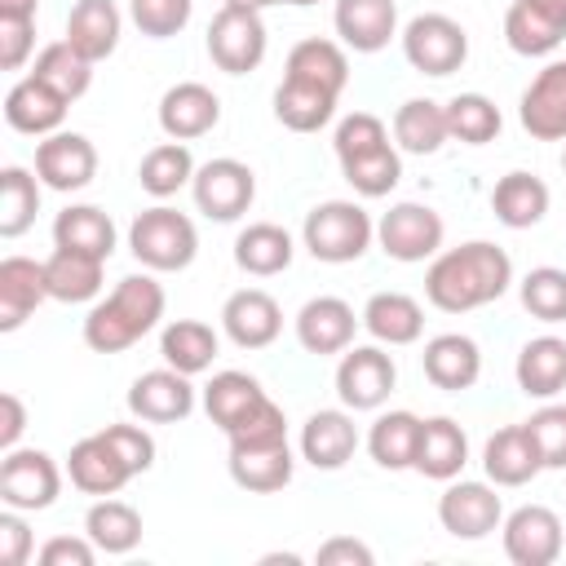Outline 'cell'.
<instances>
[{"label":"cell","mask_w":566,"mask_h":566,"mask_svg":"<svg viewBox=\"0 0 566 566\" xmlns=\"http://www.w3.org/2000/svg\"><path fill=\"white\" fill-rule=\"evenodd\" d=\"M66 473H71V486L84 495H119L133 482V469L119 460V451L102 433H88L71 447Z\"/></svg>","instance_id":"44dd1931"},{"label":"cell","mask_w":566,"mask_h":566,"mask_svg":"<svg viewBox=\"0 0 566 566\" xmlns=\"http://www.w3.org/2000/svg\"><path fill=\"white\" fill-rule=\"evenodd\" d=\"M190 13H195V0H128L133 27L150 40H172L177 31H186Z\"/></svg>","instance_id":"681fc988"},{"label":"cell","mask_w":566,"mask_h":566,"mask_svg":"<svg viewBox=\"0 0 566 566\" xmlns=\"http://www.w3.org/2000/svg\"><path fill=\"white\" fill-rule=\"evenodd\" d=\"M358 451V429H354V416L349 411H314L305 424H301V460L314 464V469H340L349 464V455Z\"/></svg>","instance_id":"4316f807"},{"label":"cell","mask_w":566,"mask_h":566,"mask_svg":"<svg viewBox=\"0 0 566 566\" xmlns=\"http://www.w3.org/2000/svg\"><path fill=\"white\" fill-rule=\"evenodd\" d=\"M102 256L75 252V248H53V256L44 261V279H49V296L62 305H84L102 292Z\"/></svg>","instance_id":"d590c367"},{"label":"cell","mask_w":566,"mask_h":566,"mask_svg":"<svg viewBox=\"0 0 566 566\" xmlns=\"http://www.w3.org/2000/svg\"><path fill=\"white\" fill-rule=\"evenodd\" d=\"M314 562H318V566H371L376 557H371V548H367L363 539H354V535H332L327 544H318Z\"/></svg>","instance_id":"680465c9"},{"label":"cell","mask_w":566,"mask_h":566,"mask_svg":"<svg viewBox=\"0 0 566 566\" xmlns=\"http://www.w3.org/2000/svg\"><path fill=\"white\" fill-rule=\"evenodd\" d=\"M137 181H142V190L150 199L177 195L181 186L195 181V155H190V146L186 142H172V137L159 142V146H150L142 155V164H137Z\"/></svg>","instance_id":"b9f144b4"},{"label":"cell","mask_w":566,"mask_h":566,"mask_svg":"<svg viewBox=\"0 0 566 566\" xmlns=\"http://www.w3.org/2000/svg\"><path fill=\"white\" fill-rule=\"evenodd\" d=\"M380 142H389V128H385V119L371 115V111H354V115H345V119L336 124V133H332V150H336V159L358 155V150H371V146H380Z\"/></svg>","instance_id":"816d5d0a"},{"label":"cell","mask_w":566,"mask_h":566,"mask_svg":"<svg viewBox=\"0 0 566 566\" xmlns=\"http://www.w3.org/2000/svg\"><path fill=\"white\" fill-rule=\"evenodd\" d=\"M35 177L57 195L84 190L97 177V146L84 133H49L35 142Z\"/></svg>","instance_id":"7c38bea8"},{"label":"cell","mask_w":566,"mask_h":566,"mask_svg":"<svg viewBox=\"0 0 566 566\" xmlns=\"http://www.w3.org/2000/svg\"><path fill=\"white\" fill-rule=\"evenodd\" d=\"M442 234H447V226H442L438 208L416 203V199L394 203V208L376 221V243H380V252L394 256V261H402V265H416V261L438 256V252H442Z\"/></svg>","instance_id":"8992f818"},{"label":"cell","mask_w":566,"mask_h":566,"mask_svg":"<svg viewBox=\"0 0 566 566\" xmlns=\"http://www.w3.org/2000/svg\"><path fill=\"white\" fill-rule=\"evenodd\" d=\"M469 464V438L451 416H429L420 420V442H416V460L411 469L433 478V482H451L460 478V469Z\"/></svg>","instance_id":"83f0119b"},{"label":"cell","mask_w":566,"mask_h":566,"mask_svg":"<svg viewBox=\"0 0 566 566\" xmlns=\"http://www.w3.org/2000/svg\"><path fill=\"white\" fill-rule=\"evenodd\" d=\"M513 376H517V389L526 398H557L566 389V340L562 336H535L517 349V363H513Z\"/></svg>","instance_id":"f546056e"},{"label":"cell","mask_w":566,"mask_h":566,"mask_svg":"<svg viewBox=\"0 0 566 566\" xmlns=\"http://www.w3.org/2000/svg\"><path fill=\"white\" fill-rule=\"evenodd\" d=\"M221 4H234V9H265V0H221Z\"/></svg>","instance_id":"6125c7cd"},{"label":"cell","mask_w":566,"mask_h":566,"mask_svg":"<svg viewBox=\"0 0 566 566\" xmlns=\"http://www.w3.org/2000/svg\"><path fill=\"white\" fill-rule=\"evenodd\" d=\"M371 239H376V221L354 199H323L305 212V226H301L305 252L314 261H327V265L358 261L371 248Z\"/></svg>","instance_id":"3957f363"},{"label":"cell","mask_w":566,"mask_h":566,"mask_svg":"<svg viewBox=\"0 0 566 566\" xmlns=\"http://www.w3.org/2000/svg\"><path fill=\"white\" fill-rule=\"evenodd\" d=\"M513 283V261L491 239H469L460 248H447L424 270V301L442 314H469L491 301H500Z\"/></svg>","instance_id":"6da1fadb"},{"label":"cell","mask_w":566,"mask_h":566,"mask_svg":"<svg viewBox=\"0 0 566 566\" xmlns=\"http://www.w3.org/2000/svg\"><path fill=\"white\" fill-rule=\"evenodd\" d=\"M544 469H566V402H544L531 420H526Z\"/></svg>","instance_id":"f907efd6"},{"label":"cell","mask_w":566,"mask_h":566,"mask_svg":"<svg viewBox=\"0 0 566 566\" xmlns=\"http://www.w3.org/2000/svg\"><path fill=\"white\" fill-rule=\"evenodd\" d=\"M517 119L535 142H566V62H548L526 84Z\"/></svg>","instance_id":"ac0fdd59"},{"label":"cell","mask_w":566,"mask_h":566,"mask_svg":"<svg viewBox=\"0 0 566 566\" xmlns=\"http://www.w3.org/2000/svg\"><path fill=\"white\" fill-rule=\"evenodd\" d=\"M217 349H221L217 332H212L208 323H199V318H172V323L164 327V336H159L164 363L177 367V371H186V376L208 371L212 358H217Z\"/></svg>","instance_id":"60d3db41"},{"label":"cell","mask_w":566,"mask_h":566,"mask_svg":"<svg viewBox=\"0 0 566 566\" xmlns=\"http://www.w3.org/2000/svg\"><path fill=\"white\" fill-rule=\"evenodd\" d=\"M44 301H49L44 261L4 256L0 261V332H18Z\"/></svg>","instance_id":"d4e9b609"},{"label":"cell","mask_w":566,"mask_h":566,"mask_svg":"<svg viewBox=\"0 0 566 566\" xmlns=\"http://www.w3.org/2000/svg\"><path fill=\"white\" fill-rule=\"evenodd\" d=\"M402 57L420 71V75H451L464 66L469 57V31L447 18V13H416L407 27H402Z\"/></svg>","instance_id":"5b68a950"},{"label":"cell","mask_w":566,"mask_h":566,"mask_svg":"<svg viewBox=\"0 0 566 566\" xmlns=\"http://www.w3.org/2000/svg\"><path fill=\"white\" fill-rule=\"evenodd\" d=\"M332 22L345 49L380 53L398 35V4L394 0H336Z\"/></svg>","instance_id":"7402d4cb"},{"label":"cell","mask_w":566,"mask_h":566,"mask_svg":"<svg viewBox=\"0 0 566 566\" xmlns=\"http://www.w3.org/2000/svg\"><path fill=\"white\" fill-rule=\"evenodd\" d=\"M53 248H75L106 261L115 252V221L97 203H71L53 221Z\"/></svg>","instance_id":"ab89813d"},{"label":"cell","mask_w":566,"mask_h":566,"mask_svg":"<svg viewBox=\"0 0 566 566\" xmlns=\"http://www.w3.org/2000/svg\"><path fill=\"white\" fill-rule=\"evenodd\" d=\"M221 327H226V336H230L239 349H265V345H274L279 332H283V310H279V301H274L270 292H261V287H239V292H230L226 305H221Z\"/></svg>","instance_id":"e0dca14e"},{"label":"cell","mask_w":566,"mask_h":566,"mask_svg":"<svg viewBox=\"0 0 566 566\" xmlns=\"http://www.w3.org/2000/svg\"><path fill=\"white\" fill-rule=\"evenodd\" d=\"M31 557V526L22 509H4L0 513V562L4 566H27Z\"/></svg>","instance_id":"9f6ffc18"},{"label":"cell","mask_w":566,"mask_h":566,"mask_svg":"<svg viewBox=\"0 0 566 566\" xmlns=\"http://www.w3.org/2000/svg\"><path fill=\"white\" fill-rule=\"evenodd\" d=\"M217 119H221V97L199 80H181L159 97V128L172 142H195L212 133Z\"/></svg>","instance_id":"d6986e66"},{"label":"cell","mask_w":566,"mask_h":566,"mask_svg":"<svg viewBox=\"0 0 566 566\" xmlns=\"http://www.w3.org/2000/svg\"><path fill=\"white\" fill-rule=\"evenodd\" d=\"M128 411L142 420V424H177L195 411V385L186 371L177 367H155V371H142L133 385H128Z\"/></svg>","instance_id":"5bb4252c"},{"label":"cell","mask_w":566,"mask_h":566,"mask_svg":"<svg viewBox=\"0 0 566 566\" xmlns=\"http://www.w3.org/2000/svg\"><path fill=\"white\" fill-rule=\"evenodd\" d=\"M504 40L517 57H548L566 40V0H513L504 13Z\"/></svg>","instance_id":"9a60e30c"},{"label":"cell","mask_w":566,"mask_h":566,"mask_svg":"<svg viewBox=\"0 0 566 566\" xmlns=\"http://www.w3.org/2000/svg\"><path fill=\"white\" fill-rule=\"evenodd\" d=\"M491 212H495V221L509 226V230H531V226H539L544 212H548V186H544L535 172L513 168V172H504V177L495 181V190H491Z\"/></svg>","instance_id":"1f68e13d"},{"label":"cell","mask_w":566,"mask_h":566,"mask_svg":"<svg viewBox=\"0 0 566 566\" xmlns=\"http://www.w3.org/2000/svg\"><path fill=\"white\" fill-rule=\"evenodd\" d=\"M35 49V22L31 18H0V66L22 71Z\"/></svg>","instance_id":"11a10c76"},{"label":"cell","mask_w":566,"mask_h":566,"mask_svg":"<svg viewBox=\"0 0 566 566\" xmlns=\"http://www.w3.org/2000/svg\"><path fill=\"white\" fill-rule=\"evenodd\" d=\"M363 327L376 345H416L424 332V310L407 292H376L363 305Z\"/></svg>","instance_id":"4dcf8cb0"},{"label":"cell","mask_w":566,"mask_h":566,"mask_svg":"<svg viewBox=\"0 0 566 566\" xmlns=\"http://www.w3.org/2000/svg\"><path fill=\"white\" fill-rule=\"evenodd\" d=\"M119 31H124V18H119L115 0H75L71 13H66V35L62 40L97 66L102 57L115 53Z\"/></svg>","instance_id":"f1b7e54d"},{"label":"cell","mask_w":566,"mask_h":566,"mask_svg":"<svg viewBox=\"0 0 566 566\" xmlns=\"http://www.w3.org/2000/svg\"><path fill=\"white\" fill-rule=\"evenodd\" d=\"M102 548L88 539V535H53L44 548H40V566H93Z\"/></svg>","instance_id":"6f0895ef"},{"label":"cell","mask_w":566,"mask_h":566,"mask_svg":"<svg viewBox=\"0 0 566 566\" xmlns=\"http://www.w3.org/2000/svg\"><path fill=\"white\" fill-rule=\"evenodd\" d=\"M504 557L513 566H553L566 548V535H562V517L548 509V504H522L513 509L504 522Z\"/></svg>","instance_id":"8fae6325"},{"label":"cell","mask_w":566,"mask_h":566,"mask_svg":"<svg viewBox=\"0 0 566 566\" xmlns=\"http://www.w3.org/2000/svg\"><path fill=\"white\" fill-rule=\"evenodd\" d=\"M57 495H62V469L49 451H35V447L4 451V460H0V500H4V509L44 513V509H53Z\"/></svg>","instance_id":"52a82bcc"},{"label":"cell","mask_w":566,"mask_h":566,"mask_svg":"<svg viewBox=\"0 0 566 566\" xmlns=\"http://www.w3.org/2000/svg\"><path fill=\"white\" fill-rule=\"evenodd\" d=\"M230 447H243V442H274V438H287V420H283V407L274 398H265L252 416H243L230 433Z\"/></svg>","instance_id":"f5cc1de1"},{"label":"cell","mask_w":566,"mask_h":566,"mask_svg":"<svg viewBox=\"0 0 566 566\" xmlns=\"http://www.w3.org/2000/svg\"><path fill=\"white\" fill-rule=\"evenodd\" d=\"M363 314H354L349 301L340 296H310L301 310H296V340L305 354H345L354 345V332H358Z\"/></svg>","instance_id":"2e32d148"},{"label":"cell","mask_w":566,"mask_h":566,"mask_svg":"<svg viewBox=\"0 0 566 566\" xmlns=\"http://www.w3.org/2000/svg\"><path fill=\"white\" fill-rule=\"evenodd\" d=\"M128 248L133 256L155 270V274H172V270H186L199 252V230L186 212L168 208V203H155L146 212L133 217L128 226Z\"/></svg>","instance_id":"277c9868"},{"label":"cell","mask_w":566,"mask_h":566,"mask_svg":"<svg viewBox=\"0 0 566 566\" xmlns=\"http://www.w3.org/2000/svg\"><path fill=\"white\" fill-rule=\"evenodd\" d=\"M102 438L119 451V460L133 469V478H137V473H146V469L155 464V438H150L142 424H106V429H102Z\"/></svg>","instance_id":"db71d44e"},{"label":"cell","mask_w":566,"mask_h":566,"mask_svg":"<svg viewBox=\"0 0 566 566\" xmlns=\"http://www.w3.org/2000/svg\"><path fill=\"white\" fill-rule=\"evenodd\" d=\"M500 128H504L500 106H495L486 93H455V97L447 102V133H451L455 142H464V146H486V142L500 137Z\"/></svg>","instance_id":"7dc6e473"},{"label":"cell","mask_w":566,"mask_h":566,"mask_svg":"<svg viewBox=\"0 0 566 566\" xmlns=\"http://www.w3.org/2000/svg\"><path fill=\"white\" fill-rule=\"evenodd\" d=\"M562 172H566V150H562Z\"/></svg>","instance_id":"e7e4bbea"},{"label":"cell","mask_w":566,"mask_h":566,"mask_svg":"<svg viewBox=\"0 0 566 566\" xmlns=\"http://www.w3.org/2000/svg\"><path fill=\"white\" fill-rule=\"evenodd\" d=\"M482 469H486V478H491L495 486H526V482L544 469L539 447H535L526 420H522V424H504V429H495V433L486 438V447H482Z\"/></svg>","instance_id":"603a6c76"},{"label":"cell","mask_w":566,"mask_h":566,"mask_svg":"<svg viewBox=\"0 0 566 566\" xmlns=\"http://www.w3.org/2000/svg\"><path fill=\"white\" fill-rule=\"evenodd\" d=\"M22 429H27V407H22V398H18V394H0V447L13 451L18 438H22Z\"/></svg>","instance_id":"91938a15"},{"label":"cell","mask_w":566,"mask_h":566,"mask_svg":"<svg viewBox=\"0 0 566 566\" xmlns=\"http://www.w3.org/2000/svg\"><path fill=\"white\" fill-rule=\"evenodd\" d=\"M40 177L22 164H9L0 172V234L4 239H18L35 226V212H40Z\"/></svg>","instance_id":"bcb514c9"},{"label":"cell","mask_w":566,"mask_h":566,"mask_svg":"<svg viewBox=\"0 0 566 566\" xmlns=\"http://www.w3.org/2000/svg\"><path fill=\"white\" fill-rule=\"evenodd\" d=\"M292 447L287 438H274V442H243V447H230V478L234 486L252 491V495H270V491H283L292 482Z\"/></svg>","instance_id":"cb8c5ba5"},{"label":"cell","mask_w":566,"mask_h":566,"mask_svg":"<svg viewBox=\"0 0 566 566\" xmlns=\"http://www.w3.org/2000/svg\"><path fill=\"white\" fill-rule=\"evenodd\" d=\"M340 172H345V181L354 186V195L380 199V195H389V190L402 181V155H398L394 142H380V146H371V150L345 155V159H340Z\"/></svg>","instance_id":"ee69618b"},{"label":"cell","mask_w":566,"mask_h":566,"mask_svg":"<svg viewBox=\"0 0 566 566\" xmlns=\"http://www.w3.org/2000/svg\"><path fill=\"white\" fill-rule=\"evenodd\" d=\"M336 93L310 84V80H292L283 75V84L274 88V119L292 133H318L323 124H332L336 115Z\"/></svg>","instance_id":"836d02e7"},{"label":"cell","mask_w":566,"mask_h":566,"mask_svg":"<svg viewBox=\"0 0 566 566\" xmlns=\"http://www.w3.org/2000/svg\"><path fill=\"white\" fill-rule=\"evenodd\" d=\"M447 106L433 97H407L394 111V142L407 155H438L447 142Z\"/></svg>","instance_id":"f35d334b"},{"label":"cell","mask_w":566,"mask_h":566,"mask_svg":"<svg viewBox=\"0 0 566 566\" xmlns=\"http://www.w3.org/2000/svg\"><path fill=\"white\" fill-rule=\"evenodd\" d=\"M420 367H424V380L433 389L460 394V389H473L478 385V376H482V349L464 332H442V336H433L424 345Z\"/></svg>","instance_id":"ffe728a7"},{"label":"cell","mask_w":566,"mask_h":566,"mask_svg":"<svg viewBox=\"0 0 566 566\" xmlns=\"http://www.w3.org/2000/svg\"><path fill=\"white\" fill-rule=\"evenodd\" d=\"M66 106H71V102H66L62 93H53L44 80L27 75V80H18V84L9 88V97H4V119H9V128H13V133L49 137V133H57V128H62Z\"/></svg>","instance_id":"484cf974"},{"label":"cell","mask_w":566,"mask_h":566,"mask_svg":"<svg viewBox=\"0 0 566 566\" xmlns=\"http://www.w3.org/2000/svg\"><path fill=\"white\" fill-rule=\"evenodd\" d=\"M438 522L455 539H486L491 531H500L504 504H500L495 486H486V482H455L451 478L447 491L438 495Z\"/></svg>","instance_id":"4fadbf2b"},{"label":"cell","mask_w":566,"mask_h":566,"mask_svg":"<svg viewBox=\"0 0 566 566\" xmlns=\"http://www.w3.org/2000/svg\"><path fill=\"white\" fill-rule=\"evenodd\" d=\"M208 57L226 75H248L265 57V22L261 9H234L221 4V13L208 22Z\"/></svg>","instance_id":"9c48e42d"},{"label":"cell","mask_w":566,"mask_h":566,"mask_svg":"<svg viewBox=\"0 0 566 566\" xmlns=\"http://www.w3.org/2000/svg\"><path fill=\"white\" fill-rule=\"evenodd\" d=\"M164 287L150 274H128L115 283V292L106 301H97L84 318V345L97 354H124L128 345H137L146 332H155V323L164 318Z\"/></svg>","instance_id":"7a4b0ae2"},{"label":"cell","mask_w":566,"mask_h":566,"mask_svg":"<svg viewBox=\"0 0 566 566\" xmlns=\"http://www.w3.org/2000/svg\"><path fill=\"white\" fill-rule=\"evenodd\" d=\"M190 195L208 221H239L256 199V172L243 159L221 155V159H208L195 168Z\"/></svg>","instance_id":"ba28073f"},{"label":"cell","mask_w":566,"mask_h":566,"mask_svg":"<svg viewBox=\"0 0 566 566\" xmlns=\"http://www.w3.org/2000/svg\"><path fill=\"white\" fill-rule=\"evenodd\" d=\"M265 398H270V394H265L261 380L248 376V371H217V376L203 385V411H208V420H212L221 433H230V429H234L243 416H252Z\"/></svg>","instance_id":"e575fe53"},{"label":"cell","mask_w":566,"mask_h":566,"mask_svg":"<svg viewBox=\"0 0 566 566\" xmlns=\"http://www.w3.org/2000/svg\"><path fill=\"white\" fill-rule=\"evenodd\" d=\"M84 535L106 553V557H124L142 544V513L115 495H97V504L84 513Z\"/></svg>","instance_id":"8d00e7d4"},{"label":"cell","mask_w":566,"mask_h":566,"mask_svg":"<svg viewBox=\"0 0 566 566\" xmlns=\"http://www.w3.org/2000/svg\"><path fill=\"white\" fill-rule=\"evenodd\" d=\"M416 442H420V416L416 411H385L371 420L367 433V451L380 469H411L416 460Z\"/></svg>","instance_id":"7bdbcfd3"},{"label":"cell","mask_w":566,"mask_h":566,"mask_svg":"<svg viewBox=\"0 0 566 566\" xmlns=\"http://www.w3.org/2000/svg\"><path fill=\"white\" fill-rule=\"evenodd\" d=\"M283 75H292V80H310V84H318V88H327V93L340 97L345 84H349V57H345V44L310 35V40L292 44V53H287V71H283Z\"/></svg>","instance_id":"74e56055"},{"label":"cell","mask_w":566,"mask_h":566,"mask_svg":"<svg viewBox=\"0 0 566 566\" xmlns=\"http://www.w3.org/2000/svg\"><path fill=\"white\" fill-rule=\"evenodd\" d=\"M398 367L380 345H349L336 363V394L349 411H376L389 402Z\"/></svg>","instance_id":"30bf717a"},{"label":"cell","mask_w":566,"mask_h":566,"mask_svg":"<svg viewBox=\"0 0 566 566\" xmlns=\"http://www.w3.org/2000/svg\"><path fill=\"white\" fill-rule=\"evenodd\" d=\"M265 4H292V9H305V4H318V0H265Z\"/></svg>","instance_id":"be15d7a7"},{"label":"cell","mask_w":566,"mask_h":566,"mask_svg":"<svg viewBox=\"0 0 566 566\" xmlns=\"http://www.w3.org/2000/svg\"><path fill=\"white\" fill-rule=\"evenodd\" d=\"M522 310L539 323H566V270L562 265H535L517 283Z\"/></svg>","instance_id":"c3c4849f"},{"label":"cell","mask_w":566,"mask_h":566,"mask_svg":"<svg viewBox=\"0 0 566 566\" xmlns=\"http://www.w3.org/2000/svg\"><path fill=\"white\" fill-rule=\"evenodd\" d=\"M292 256H296V243H292V234H287L283 226H274V221H252V226H243L239 239H234V265H239L243 274H252V279L283 274V270L292 265Z\"/></svg>","instance_id":"d6a6232c"},{"label":"cell","mask_w":566,"mask_h":566,"mask_svg":"<svg viewBox=\"0 0 566 566\" xmlns=\"http://www.w3.org/2000/svg\"><path fill=\"white\" fill-rule=\"evenodd\" d=\"M35 80H44L53 93H62L66 102H80L93 84V62L84 53H75L66 40H53L35 53V66H31Z\"/></svg>","instance_id":"f6af8a7d"},{"label":"cell","mask_w":566,"mask_h":566,"mask_svg":"<svg viewBox=\"0 0 566 566\" xmlns=\"http://www.w3.org/2000/svg\"><path fill=\"white\" fill-rule=\"evenodd\" d=\"M40 0H0V18H31L35 22Z\"/></svg>","instance_id":"94428289"}]
</instances>
